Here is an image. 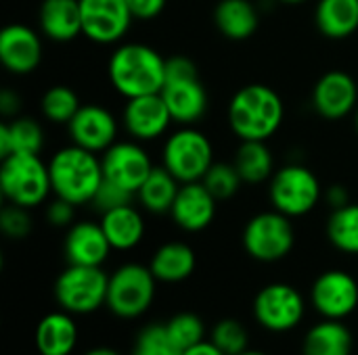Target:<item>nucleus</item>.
Returning a JSON list of instances; mask_svg holds the SVG:
<instances>
[{"mask_svg":"<svg viewBox=\"0 0 358 355\" xmlns=\"http://www.w3.org/2000/svg\"><path fill=\"white\" fill-rule=\"evenodd\" d=\"M48 172L55 197H61L76 207L92 203V197L103 182V165L96 153L73 142L52 155Z\"/></svg>","mask_w":358,"mask_h":355,"instance_id":"nucleus-3","label":"nucleus"},{"mask_svg":"<svg viewBox=\"0 0 358 355\" xmlns=\"http://www.w3.org/2000/svg\"><path fill=\"white\" fill-rule=\"evenodd\" d=\"M325 199H327V203L331 205V209H338V207H344V205L350 203V195H348V190H346L342 184L329 186V190L325 192Z\"/></svg>","mask_w":358,"mask_h":355,"instance_id":"nucleus-42","label":"nucleus"},{"mask_svg":"<svg viewBox=\"0 0 358 355\" xmlns=\"http://www.w3.org/2000/svg\"><path fill=\"white\" fill-rule=\"evenodd\" d=\"M155 291L157 278L149 266L124 264L109 276L107 308L122 320H136L153 305Z\"/></svg>","mask_w":358,"mask_h":355,"instance_id":"nucleus-6","label":"nucleus"},{"mask_svg":"<svg viewBox=\"0 0 358 355\" xmlns=\"http://www.w3.org/2000/svg\"><path fill=\"white\" fill-rule=\"evenodd\" d=\"M44 146V132L31 117H10L0 123V159L15 153L40 155Z\"/></svg>","mask_w":358,"mask_h":355,"instance_id":"nucleus-27","label":"nucleus"},{"mask_svg":"<svg viewBox=\"0 0 358 355\" xmlns=\"http://www.w3.org/2000/svg\"><path fill=\"white\" fill-rule=\"evenodd\" d=\"M103 178L138 192L145 178L151 174L153 163L138 140H117L101 157Z\"/></svg>","mask_w":358,"mask_h":355,"instance_id":"nucleus-14","label":"nucleus"},{"mask_svg":"<svg viewBox=\"0 0 358 355\" xmlns=\"http://www.w3.org/2000/svg\"><path fill=\"white\" fill-rule=\"evenodd\" d=\"M239 355H268V354H264V352H256V349H248V352H243V354H239Z\"/></svg>","mask_w":358,"mask_h":355,"instance_id":"nucleus-46","label":"nucleus"},{"mask_svg":"<svg viewBox=\"0 0 358 355\" xmlns=\"http://www.w3.org/2000/svg\"><path fill=\"white\" fill-rule=\"evenodd\" d=\"M306 314L302 293L287 282H273L254 297V318L268 333H289L300 326Z\"/></svg>","mask_w":358,"mask_h":355,"instance_id":"nucleus-11","label":"nucleus"},{"mask_svg":"<svg viewBox=\"0 0 358 355\" xmlns=\"http://www.w3.org/2000/svg\"><path fill=\"white\" fill-rule=\"evenodd\" d=\"M268 197L273 209L287 218H300L310 213L323 197V188L313 169L292 163L279 167L268 180Z\"/></svg>","mask_w":358,"mask_h":355,"instance_id":"nucleus-8","label":"nucleus"},{"mask_svg":"<svg viewBox=\"0 0 358 355\" xmlns=\"http://www.w3.org/2000/svg\"><path fill=\"white\" fill-rule=\"evenodd\" d=\"M355 123H357V132H358V107H357V115H355Z\"/></svg>","mask_w":358,"mask_h":355,"instance_id":"nucleus-47","label":"nucleus"},{"mask_svg":"<svg viewBox=\"0 0 358 355\" xmlns=\"http://www.w3.org/2000/svg\"><path fill=\"white\" fill-rule=\"evenodd\" d=\"M130 6V13L138 21H151L159 17L168 4V0H126Z\"/></svg>","mask_w":358,"mask_h":355,"instance_id":"nucleus-40","label":"nucleus"},{"mask_svg":"<svg viewBox=\"0 0 358 355\" xmlns=\"http://www.w3.org/2000/svg\"><path fill=\"white\" fill-rule=\"evenodd\" d=\"M355 337L344 320L317 322L302 341V355H352Z\"/></svg>","mask_w":358,"mask_h":355,"instance_id":"nucleus-25","label":"nucleus"},{"mask_svg":"<svg viewBox=\"0 0 358 355\" xmlns=\"http://www.w3.org/2000/svg\"><path fill=\"white\" fill-rule=\"evenodd\" d=\"M34 228V222H31V216H29V209L27 207H21V205H15V203H8L2 207L0 211V230L8 236V239H25L29 236Z\"/></svg>","mask_w":358,"mask_h":355,"instance_id":"nucleus-37","label":"nucleus"},{"mask_svg":"<svg viewBox=\"0 0 358 355\" xmlns=\"http://www.w3.org/2000/svg\"><path fill=\"white\" fill-rule=\"evenodd\" d=\"M73 216H76V205L61 197H55L46 205V220H48V224H52L57 228H69L73 224Z\"/></svg>","mask_w":358,"mask_h":355,"instance_id":"nucleus-39","label":"nucleus"},{"mask_svg":"<svg viewBox=\"0 0 358 355\" xmlns=\"http://www.w3.org/2000/svg\"><path fill=\"white\" fill-rule=\"evenodd\" d=\"M285 105L266 84L239 88L229 103V126L239 140H268L283 123Z\"/></svg>","mask_w":358,"mask_h":355,"instance_id":"nucleus-1","label":"nucleus"},{"mask_svg":"<svg viewBox=\"0 0 358 355\" xmlns=\"http://www.w3.org/2000/svg\"><path fill=\"white\" fill-rule=\"evenodd\" d=\"M122 119L126 132L138 142H147L164 136L170 123L174 121L159 92L128 98Z\"/></svg>","mask_w":358,"mask_h":355,"instance_id":"nucleus-17","label":"nucleus"},{"mask_svg":"<svg viewBox=\"0 0 358 355\" xmlns=\"http://www.w3.org/2000/svg\"><path fill=\"white\" fill-rule=\"evenodd\" d=\"M195 266H197L195 251L187 243H180V241L164 243L149 262L153 276L157 278V282H164V285L185 282L195 272Z\"/></svg>","mask_w":358,"mask_h":355,"instance_id":"nucleus-23","label":"nucleus"},{"mask_svg":"<svg viewBox=\"0 0 358 355\" xmlns=\"http://www.w3.org/2000/svg\"><path fill=\"white\" fill-rule=\"evenodd\" d=\"M178 190H180V182L174 178V174L164 165L159 167L153 165L151 174L141 184L136 199L151 213H170Z\"/></svg>","mask_w":358,"mask_h":355,"instance_id":"nucleus-29","label":"nucleus"},{"mask_svg":"<svg viewBox=\"0 0 358 355\" xmlns=\"http://www.w3.org/2000/svg\"><path fill=\"white\" fill-rule=\"evenodd\" d=\"M313 107L323 119L329 121L348 117L358 107L357 80L340 69L327 71L313 88Z\"/></svg>","mask_w":358,"mask_h":355,"instance_id":"nucleus-15","label":"nucleus"},{"mask_svg":"<svg viewBox=\"0 0 358 355\" xmlns=\"http://www.w3.org/2000/svg\"><path fill=\"white\" fill-rule=\"evenodd\" d=\"M19 107H21V98H19L17 92H13V90H2V92H0V113H2L6 119L17 117Z\"/></svg>","mask_w":358,"mask_h":355,"instance_id":"nucleus-41","label":"nucleus"},{"mask_svg":"<svg viewBox=\"0 0 358 355\" xmlns=\"http://www.w3.org/2000/svg\"><path fill=\"white\" fill-rule=\"evenodd\" d=\"M130 355H182V349L172 339L166 322H151L138 331Z\"/></svg>","mask_w":358,"mask_h":355,"instance_id":"nucleus-32","label":"nucleus"},{"mask_svg":"<svg viewBox=\"0 0 358 355\" xmlns=\"http://www.w3.org/2000/svg\"><path fill=\"white\" fill-rule=\"evenodd\" d=\"M0 61L4 69L15 75L36 71L42 61L40 36L23 23L6 25L0 31Z\"/></svg>","mask_w":358,"mask_h":355,"instance_id":"nucleus-18","label":"nucleus"},{"mask_svg":"<svg viewBox=\"0 0 358 355\" xmlns=\"http://www.w3.org/2000/svg\"><path fill=\"white\" fill-rule=\"evenodd\" d=\"M82 33L96 44L120 42L134 21L126 0H80Z\"/></svg>","mask_w":358,"mask_h":355,"instance_id":"nucleus-12","label":"nucleus"},{"mask_svg":"<svg viewBox=\"0 0 358 355\" xmlns=\"http://www.w3.org/2000/svg\"><path fill=\"white\" fill-rule=\"evenodd\" d=\"M329 243L348 255H358V203H348L331 211L327 220Z\"/></svg>","mask_w":358,"mask_h":355,"instance_id":"nucleus-31","label":"nucleus"},{"mask_svg":"<svg viewBox=\"0 0 358 355\" xmlns=\"http://www.w3.org/2000/svg\"><path fill=\"white\" fill-rule=\"evenodd\" d=\"M315 21L325 38L344 40L358 29V0H319Z\"/></svg>","mask_w":358,"mask_h":355,"instance_id":"nucleus-28","label":"nucleus"},{"mask_svg":"<svg viewBox=\"0 0 358 355\" xmlns=\"http://www.w3.org/2000/svg\"><path fill=\"white\" fill-rule=\"evenodd\" d=\"M101 226L115 251H130L145 236V220L134 205L105 211L101 218Z\"/></svg>","mask_w":358,"mask_h":355,"instance_id":"nucleus-26","label":"nucleus"},{"mask_svg":"<svg viewBox=\"0 0 358 355\" xmlns=\"http://www.w3.org/2000/svg\"><path fill=\"white\" fill-rule=\"evenodd\" d=\"M159 94L180 126H195L208 111V92L199 80V69L185 54L166 59V82Z\"/></svg>","mask_w":358,"mask_h":355,"instance_id":"nucleus-4","label":"nucleus"},{"mask_svg":"<svg viewBox=\"0 0 358 355\" xmlns=\"http://www.w3.org/2000/svg\"><path fill=\"white\" fill-rule=\"evenodd\" d=\"M84 355H122V354H117V352H115V349H111V347H94V349L86 352Z\"/></svg>","mask_w":358,"mask_h":355,"instance_id":"nucleus-44","label":"nucleus"},{"mask_svg":"<svg viewBox=\"0 0 358 355\" xmlns=\"http://www.w3.org/2000/svg\"><path fill=\"white\" fill-rule=\"evenodd\" d=\"M111 243L101 226L94 222H76L69 226L63 253L67 264L73 266H103L111 253Z\"/></svg>","mask_w":358,"mask_h":355,"instance_id":"nucleus-20","label":"nucleus"},{"mask_svg":"<svg viewBox=\"0 0 358 355\" xmlns=\"http://www.w3.org/2000/svg\"><path fill=\"white\" fill-rule=\"evenodd\" d=\"M107 287L109 274L101 266L67 264L55 282V299L71 316H90L107 305Z\"/></svg>","mask_w":358,"mask_h":355,"instance_id":"nucleus-7","label":"nucleus"},{"mask_svg":"<svg viewBox=\"0 0 358 355\" xmlns=\"http://www.w3.org/2000/svg\"><path fill=\"white\" fill-rule=\"evenodd\" d=\"M233 163L243 184H262L275 174L273 153L264 140H241Z\"/></svg>","mask_w":358,"mask_h":355,"instance_id":"nucleus-30","label":"nucleus"},{"mask_svg":"<svg viewBox=\"0 0 358 355\" xmlns=\"http://www.w3.org/2000/svg\"><path fill=\"white\" fill-rule=\"evenodd\" d=\"M243 249L245 253L262 264H275L287 257L296 245V232L292 218L273 209L260 211L243 228Z\"/></svg>","mask_w":358,"mask_h":355,"instance_id":"nucleus-9","label":"nucleus"},{"mask_svg":"<svg viewBox=\"0 0 358 355\" xmlns=\"http://www.w3.org/2000/svg\"><path fill=\"white\" fill-rule=\"evenodd\" d=\"M38 21L46 38L55 42H71L82 33L80 0H42Z\"/></svg>","mask_w":358,"mask_h":355,"instance_id":"nucleus-22","label":"nucleus"},{"mask_svg":"<svg viewBox=\"0 0 358 355\" xmlns=\"http://www.w3.org/2000/svg\"><path fill=\"white\" fill-rule=\"evenodd\" d=\"M218 199L203 186V182L180 184V190L172 203L170 216L174 224L185 232H201L216 218Z\"/></svg>","mask_w":358,"mask_h":355,"instance_id":"nucleus-19","label":"nucleus"},{"mask_svg":"<svg viewBox=\"0 0 358 355\" xmlns=\"http://www.w3.org/2000/svg\"><path fill=\"white\" fill-rule=\"evenodd\" d=\"M71 142L92 153H105L117 142V121L113 113L101 105H82L67 123Z\"/></svg>","mask_w":358,"mask_h":355,"instance_id":"nucleus-16","label":"nucleus"},{"mask_svg":"<svg viewBox=\"0 0 358 355\" xmlns=\"http://www.w3.org/2000/svg\"><path fill=\"white\" fill-rule=\"evenodd\" d=\"M210 341L227 355H239L250 349V333L245 324L235 318L216 322L210 331Z\"/></svg>","mask_w":358,"mask_h":355,"instance_id":"nucleus-34","label":"nucleus"},{"mask_svg":"<svg viewBox=\"0 0 358 355\" xmlns=\"http://www.w3.org/2000/svg\"><path fill=\"white\" fill-rule=\"evenodd\" d=\"M134 197L136 195L132 190L103 178L101 186L96 188V192L92 197V205H94V209L105 213V211H111V209H117V207H124V205H132Z\"/></svg>","mask_w":358,"mask_h":355,"instance_id":"nucleus-38","label":"nucleus"},{"mask_svg":"<svg viewBox=\"0 0 358 355\" xmlns=\"http://www.w3.org/2000/svg\"><path fill=\"white\" fill-rule=\"evenodd\" d=\"M162 159L180 184L199 182L214 163V149L203 132L182 126L166 140Z\"/></svg>","mask_w":358,"mask_h":355,"instance_id":"nucleus-10","label":"nucleus"},{"mask_svg":"<svg viewBox=\"0 0 358 355\" xmlns=\"http://www.w3.org/2000/svg\"><path fill=\"white\" fill-rule=\"evenodd\" d=\"M107 73L111 86L126 98L157 94L166 82V59L147 44L128 42L113 50Z\"/></svg>","mask_w":358,"mask_h":355,"instance_id":"nucleus-2","label":"nucleus"},{"mask_svg":"<svg viewBox=\"0 0 358 355\" xmlns=\"http://www.w3.org/2000/svg\"><path fill=\"white\" fill-rule=\"evenodd\" d=\"M0 190L8 203L27 209L46 203L52 190L48 165L34 153L4 157L0 165Z\"/></svg>","mask_w":358,"mask_h":355,"instance_id":"nucleus-5","label":"nucleus"},{"mask_svg":"<svg viewBox=\"0 0 358 355\" xmlns=\"http://www.w3.org/2000/svg\"><path fill=\"white\" fill-rule=\"evenodd\" d=\"M172 339L176 341V345L187 352L189 347L206 341V324L203 320L193 314V312H180L176 316H172L168 322H166Z\"/></svg>","mask_w":358,"mask_h":355,"instance_id":"nucleus-36","label":"nucleus"},{"mask_svg":"<svg viewBox=\"0 0 358 355\" xmlns=\"http://www.w3.org/2000/svg\"><path fill=\"white\" fill-rule=\"evenodd\" d=\"M313 308L327 320H344L358 308L357 278L344 270H327L313 282Z\"/></svg>","mask_w":358,"mask_h":355,"instance_id":"nucleus-13","label":"nucleus"},{"mask_svg":"<svg viewBox=\"0 0 358 355\" xmlns=\"http://www.w3.org/2000/svg\"><path fill=\"white\" fill-rule=\"evenodd\" d=\"M214 23L224 38L243 42L256 33L260 15L252 0H220L214 8Z\"/></svg>","mask_w":358,"mask_h":355,"instance_id":"nucleus-24","label":"nucleus"},{"mask_svg":"<svg viewBox=\"0 0 358 355\" xmlns=\"http://www.w3.org/2000/svg\"><path fill=\"white\" fill-rule=\"evenodd\" d=\"M80 98L69 86H52L42 94L40 109L42 115L52 123H69L80 111Z\"/></svg>","mask_w":358,"mask_h":355,"instance_id":"nucleus-33","label":"nucleus"},{"mask_svg":"<svg viewBox=\"0 0 358 355\" xmlns=\"http://www.w3.org/2000/svg\"><path fill=\"white\" fill-rule=\"evenodd\" d=\"M36 349L40 355H71L78 345V326L69 312H50L36 326Z\"/></svg>","mask_w":358,"mask_h":355,"instance_id":"nucleus-21","label":"nucleus"},{"mask_svg":"<svg viewBox=\"0 0 358 355\" xmlns=\"http://www.w3.org/2000/svg\"><path fill=\"white\" fill-rule=\"evenodd\" d=\"M201 182L218 201H227V199L235 197L243 184L235 163H227V161H218V163L214 161L212 167L201 178Z\"/></svg>","mask_w":358,"mask_h":355,"instance_id":"nucleus-35","label":"nucleus"},{"mask_svg":"<svg viewBox=\"0 0 358 355\" xmlns=\"http://www.w3.org/2000/svg\"><path fill=\"white\" fill-rule=\"evenodd\" d=\"M277 2H283V4H302V2H306V0H277Z\"/></svg>","mask_w":358,"mask_h":355,"instance_id":"nucleus-45","label":"nucleus"},{"mask_svg":"<svg viewBox=\"0 0 358 355\" xmlns=\"http://www.w3.org/2000/svg\"><path fill=\"white\" fill-rule=\"evenodd\" d=\"M182 355H227L222 349H218L212 341H201L193 347H189L187 352H182Z\"/></svg>","mask_w":358,"mask_h":355,"instance_id":"nucleus-43","label":"nucleus"}]
</instances>
